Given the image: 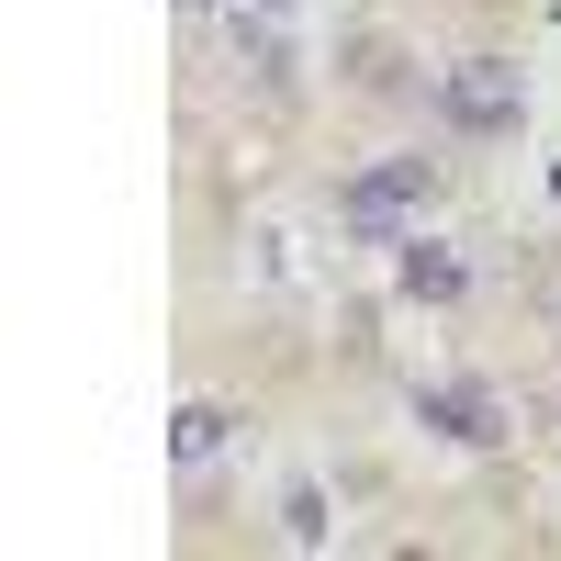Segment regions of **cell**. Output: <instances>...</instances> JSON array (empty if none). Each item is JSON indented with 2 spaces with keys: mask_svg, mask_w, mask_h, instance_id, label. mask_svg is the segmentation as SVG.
<instances>
[{
  "mask_svg": "<svg viewBox=\"0 0 561 561\" xmlns=\"http://www.w3.org/2000/svg\"><path fill=\"white\" fill-rule=\"evenodd\" d=\"M438 113H449L460 135H517V113H528L517 57H460V68L438 79Z\"/></svg>",
  "mask_w": 561,
  "mask_h": 561,
  "instance_id": "obj_2",
  "label": "cell"
},
{
  "mask_svg": "<svg viewBox=\"0 0 561 561\" xmlns=\"http://www.w3.org/2000/svg\"><path fill=\"white\" fill-rule=\"evenodd\" d=\"M237 12H280V0H237Z\"/></svg>",
  "mask_w": 561,
  "mask_h": 561,
  "instance_id": "obj_7",
  "label": "cell"
},
{
  "mask_svg": "<svg viewBox=\"0 0 561 561\" xmlns=\"http://www.w3.org/2000/svg\"><path fill=\"white\" fill-rule=\"evenodd\" d=\"M225 427H237V415H225V404H180L169 449H180V460H214V449H225Z\"/></svg>",
  "mask_w": 561,
  "mask_h": 561,
  "instance_id": "obj_5",
  "label": "cell"
},
{
  "mask_svg": "<svg viewBox=\"0 0 561 561\" xmlns=\"http://www.w3.org/2000/svg\"><path fill=\"white\" fill-rule=\"evenodd\" d=\"M393 280H404L415 304H460V280H472V270H460L449 248H427V237H404V259H393Z\"/></svg>",
  "mask_w": 561,
  "mask_h": 561,
  "instance_id": "obj_4",
  "label": "cell"
},
{
  "mask_svg": "<svg viewBox=\"0 0 561 561\" xmlns=\"http://www.w3.org/2000/svg\"><path fill=\"white\" fill-rule=\"evenodd\" d=\"M415 415H427L438 438H460V449H494V438H505V404H494L483 382H427V393H415Z\"/></svg>",
  "mask_w": 561,
  "mask_h": 561,
  "instance_id": "obj_3",
  "label": "cell"
},
{
  "mask_svg": "<svg viewBox=\"0 0 561 561\" xmlns=\"http://www.w3.org/2000/svg\"><path fill=\"white\" fill-rule=\"evenodd\" d=\"M427 192H438L427 158H382V169H359L348 192H337V237H359V248H404L415 214H427Z\"/></svg>",
  "mask_w": 561,
  "mask_h": 561,
  "instance_id": "obj_1",
  "label": "cell"
},
{
  "mask_svg": "<svg viewBox=\"0 0 561 561\" xmlns=\"http://www.w3.org/2000/svg\"><path fill=\"white\" fill-rule=\"evenodd\" d=\"M280 528L314 550V539H325V494H314V483H293V494H280Z\"/></svg>",
  "mask_w": 561,
  "mask_h": 561,
  "instance_id": "obj_6",
  "label": "cell"
}]
</instances>
